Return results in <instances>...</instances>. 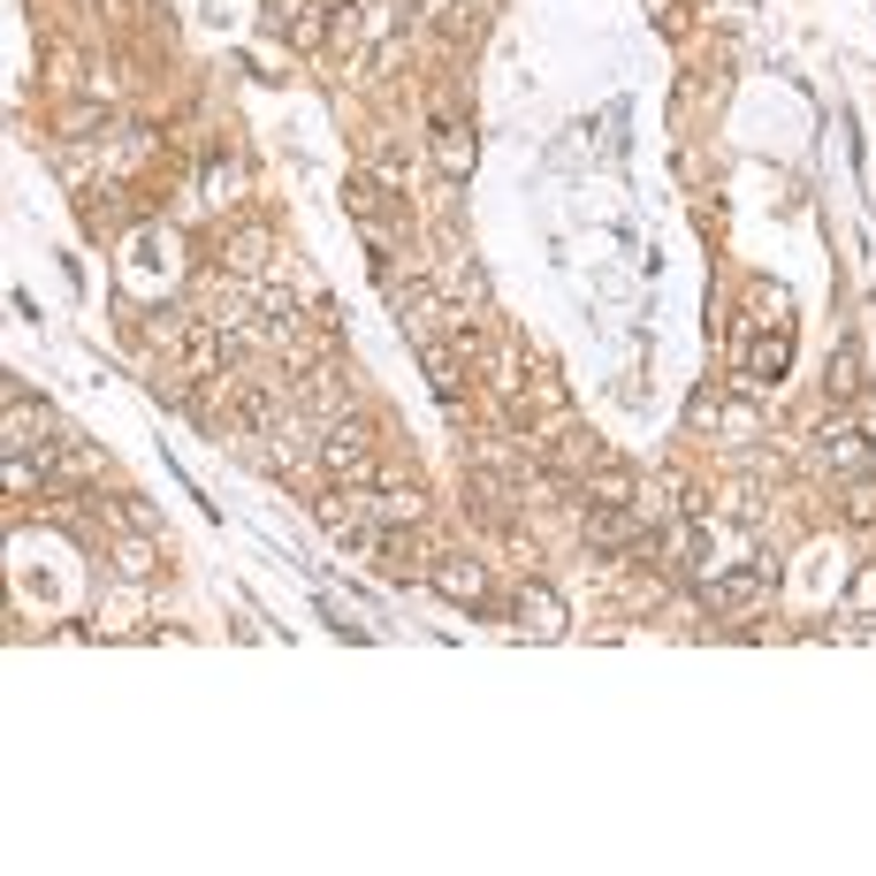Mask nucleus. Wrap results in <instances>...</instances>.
I'll return each mask as SVG.
<instances>
[{
    "label": "nucleus",
    "mask_w": 876,
    "mask_h": 876,
    "mask_svg": "<svg viewBox=\"0 0 876 876\" xmlns=\"http://www.w3.org/2000/svg\"><path fill=\"white\" fill-rule=\"evenodd\" d=\"M846 511H854V519H876V473H862V480H854V496H846Z\"/></svg>",
    "instance_id": "obj_13"
},
{
    "label": "nucleus",
    "mask_w": 876,
    "mask_h": 876,
    "mask_svg": "<svg viewBox=\"0 0 876 876\" xmlns=\"http://www.w3.org/2000/svg\"><path fill=\"white\" fill-rule=\"evenodd\" d=\"M587 542H594V549H617V542H640V534H633V511H610V503H587Z\"/></svg>",
    "instance_id": "obj_5"
},
{
    "label": "nucleus",
    "mask_w": 876,
    "mask_h": 876,
    "mask_svg": "<svg viewBox=\"0 0 876 876\" xmlns=\"http://www.w3.org/2000/svg\"><path fill=\"white\" fill-rule=\"evenodd\" d=\"M305 405H320V412H343L351 397H343V382H335L328 366H305Z\"/></svg>",
    "instance_id": "obj_9"
},
{
    "label": "nucleus",
    "mask_w": 876,
    "mask_h": 876,
    "mask_svg": "<svg viewBox=\"0 0 876 876\" xmlns=\"http://www.w3.org/2000/svg\"><path fill=\"white\" fill-rule=\"evenodd\" d=\"M519 610H526V633H534V640H557V633H565V610H557V594H549V587H526V594H519Z\"/></svg>",
    "instance_id": "obj_6"
},
{
    "label": "nucleus",
    "mask_w": 876,
    "mask_h": 876,
    "mask_svg": "<svg viewBox=\"0 0 876 876\" xmlns=\"http://www.w3.org/2000/svg\"><path fill=\"white\" fill-rule=\"evenodd\" d=\"M435 160H442V175H450V183H465V175H473V130H465V123H442Z\"/></svg>",
    "instance_id": "obj_7"
},
{
    "label": "nucleus",
    "mask_w": 876,
    "mask_h": 876,
    "mask_svg": "<svg viewBox=\"0 0 876 876\" xmlns=\"http://www.w3.org/2000/svg\"><path fill=\"white\" fill-rule=\"evenodd\" d=\"M854 389H862V351H854V343H846V351H839V359H831V397H839V405H846V397H854Z\"/></svg>",
    "instance_id": "obj_11"
},
{
    "label": "nucleus",
    "mask_w": 876,
    "mask_h": 876,
    "mask_svg": "<svg viewBox=\"0 0 876 876\" xmlns=\"http://www.w3.org/2000/svg\"><path fill=\"white\" fill-rule=\"evenodd\" d=\"M428 382H435L442 397H457V359H450L442 343H428Z\"/></svg>",
    "instance_id": "obj_12"
},
{
    "label": "nucleus",
    "mask_w": 876,
    "mask_h": 876,
    "mask_svg": "<svg viewBox=\"0 0 876 876\" xmlns=\"http://www.w3.org/2000/svg\"><path fill=\"white\" fill-rule=\"evenodd\" d=\"M320 473L343 480V488H366V480H374V428H366L359 412H343V420L328 428V442H320Z\"/></svg>",
    "instance_id": "obj_1"
},
{
    "label": "nucleus",
    "mask_w": 876,
    "mask_h": 876,
    "mask_svg": "<svg viewBox=\"0 0 876 876\" xmlns=\"http://www.w3.org/2000/svg\"><path fill=\"white\" fill-rule=\"evenodd\" d=\"M785 359H793V343H785V335L747 343V382H777V374H785Z\"/></svg>",
    "instance_id": "obj_8"
},
{
    "label": "nucleus",
    "mask_w": 876,
    "mask_h": 876,
    "mask_svg": "<svg viewBox=\"0 0 876 876\" xmlns=\"http://www.w3.org/2000/svg\"><path fill=\"white\" fill-rule=\"evenodd\" d=\"M823 442H831V473H846V480H862V473H876V450H869L862 435H854L846 420H831V428H823Z\"/></svg>",
    "instance_id": "obj_3"
},
{
    "label": "nucleus",
    "mask_w": 876,
    "mask_h": 876,
    "mask_svg": "<svg viewBox=\"0 0 876 876\" xmlns=\"http://www.w3.org/2000/svg\"><path fill=\"white\" fill-rule=\"evenodd\" d=\"M260 252H268V229H237V237H229V268H237V275H252Z\"/></svg>",
    "instance_id": "obj_10"
},
{
    "label": "nucleus",
    "mask_w": 876,
    "mask_h": 876,
    "mask_svg": "<svg viewBox=\"0 0 876 876\" xmlns=\"http://www.w3.org/2000/svg\"><path fill=\"white\" fill-rule=\"evenodd\" d=\"M633 496H640V480H633L625 465H602V473L587 480V503H610V511H633Z\"/></svg>",
    "instance_id": "obj_4"
},
{
    "label": "nucleus",
    "mask_w": 876,
    "mask_h": 876,
    "mask_svg": "<svg viewBox=\"0 0 876 876\" xmlns=\"http://www.w3.org/2000/svg\"><path fill=\"white\" fill-rule=\"evenodd\" d=\"M428 580H435V594H450V602H465V610H488V594H496V587H488V572H480L473 557H442V565L428 572Z\"/></svg>",
    "instance_id": "obj_2"
},
{
    "label": "nucleus",
    "mask_w": 876,
    "mask_h": 876,
    "mask_svg": "<svg viewBox=\"0 0 876 876\" xmlns=\"http://www.w3.org/2000/svg\"><path fill=\"white\" fill-rule=\"evenodd\" d=\"M854 610H876V572H862V580H854Z\"/></svg>",
    "instance_id": "obj_14"
}]
</instances>
